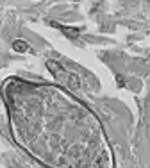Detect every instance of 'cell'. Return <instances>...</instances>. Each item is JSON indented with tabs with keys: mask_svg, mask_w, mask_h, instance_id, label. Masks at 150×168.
I'll return each mask as SVG.
<instances>
[{
	"mask_svg": "<svg viewBox=\"0 0 150 168\" xmlns=\"http://www.w3.org/2000/svg\"><path fill=\"white\" fill-rule=\"evenodd\" d=\"M47 66H48V70L55 75V79H59V80H64V82H66L68 80V77H70V73H66V72H64L59 65H57V63L55 61H48L47 63Z\"/></svg>",
	"mask_w": 150,
	"mask_h": 168,
	"instance_id": "1",
	"label": "cell"
},
{
	"mask_svg": "<svg viewBox=\"0 0 150 168\" xmlns=\"http://www.w3.org/2000/svg\"><path fill=\"white\" fill-rule=\"evenodd\" d=\"M63 32L68 34V36H72V38H77L79 36V31L77 29H66V27H63Z\"/></svg>",
	"mask_w": 150,
	"mask_h": 168,
	"instance_id": "2",
	"label": "cell"
},
{
	"mask_svg": "<svg viewBox=\"0 0 150 168\" xmlns=\"http://www.w3.org/2000/svg\"><path fill=\"white\" fill-rule=\"evenodd\" d=\"M14 50L23 52V50H27V45L23 43V41H16V43H14Z\"/></svg>",
	"mask_w": 150,
	"mask_h": 168,
	"instance_id": "3",
	"label": "cell"
}]
</instances>
